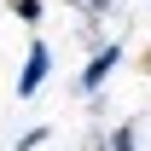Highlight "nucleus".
Segmentation results:
<instances>
[{"label": "nucleus", "instance_id": "5", "mask_svg": "<svg viewBox=\"0 0 151 151\" xmlns=\"http://www.w3.org/2000/svg\"><path fill=\"white\" fill-rule=\"evenodd\" d=\"M52 139V128H29V134H18V151H41Z\"/></svg>", "mask_w": 151, "mask_h": 151}, {"label": "nucleus", "instance_id": "3", "mask_svg": "<svg viewBox=\"0 0 151 151\" xmlns=\"http://www.w3.org/2000/svg\"><path fill=\"white\" fill-rule=\"evenodd\" d=\"M105 151H139V128H134V122H116V128L105 134Z\"/></svg>", "mask_w": 151, "mask_h": 151}, {"label": "nucleus", "instance_id": "1", "mask_svg": "<svg viewBox=\"0 0 151 151\" xmlns=\"http://www.w3.org/2000/svg\"><path fill=\"white\" fill-rule=\"evenodd\" d=\"M116 64H122V41L93 47V52H87V64H81V76H76V93H81V99H99V93H105V81L116 76Z\"/></svg>", "mask_w": 151, "mask_h": 151}, {"label": "nucleus", "instance_id": "4", "mask_svg": "<svg viewBox=\"0 0 151 151\" xmlns=\"http://www.w3.org/2000/svg\"><path fill=\"white\" fill-rule=\"evenodd\" d=\"M41 12H47L41 0H12V18H18V23H29V29L41 23Z\"/></svg>", "mask_w": 151, "mask_h": 151}, {"label": "nucleus", "instance_id": "2", "mask_svg": "<svg viewBox=\"0 0 151 151\" xmlns=\"http://www.w3.org/2000/svg\"><path fill=\"white\" fill-rule=\"evenodd\" d=\"M47 76H52V47L47 41H29V52H23V70H18V99H35L47 87Z\"/></svg>", "mask_w": 151, "mask_h": 151}]
</instances>
